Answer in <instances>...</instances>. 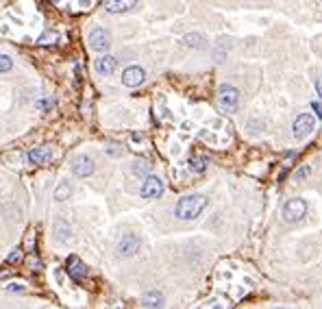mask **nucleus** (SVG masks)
Listing matches in <instances>:
<instances>
[{
  "label": "nucleus",
  "instance_id": "1",
  "mask_svg": "<svg viewBox=\"0 0 322 309\" xmlns=\"http://www.w3.org/2000/svg\"><path fill=\"white\" fill-rule=\"evenodd\" d=\"M209 205V198L205 194H189V196H183V198H179L177 207H174V216L179 218V220H196L200 214L205 211V207Z\"/></svg>",
  "mask_w": 322,
  "mask_h": 309
},
{
  "label": "nucleus",
  "instance_id": "2",
  "mask_svg": "<svg viewBox=\"0 0 322 309\" xmlns=\"http://www.w3.org/2000/svg\"><path fill=\"white\" fill-rule=\"evenodd\" d=\"M218 105L222 107L226 113H233L240 107V89L233 85H220L218 87Z\"/></svg>",
  "mask_w": 322,
  "mask_h": 309
},
{
  "label": "nucleus",
  "instance_id": "3",
  "mask_svg": "<svg viewBox=\"0 0 322 309\" xmlns=\"http://www.w3.org/2000/svg\"><path fill=\"white\" fill-rule=\"evenodd\" d=\"M281 214H283V220L285 222L296 225V222H300L307 216V202L303 198H290L283 205V211H281Z\"/></svg>",
  "mask_w": 322,
  "mask_h": 309
},
{
  "label": "nucleus",
  "instance_id": "4",
  "mask_svg": "<svg viewBox=\"0 0 322 309\" xmlns=\"http://www.w3.org/2000/svg\"><path fill=\"white\" fill-rule=\"evenodd\" d=\"M139 194H142V198H146V200L159 198V196L163 194V181H161L159 176H153V174L144 176V183L139 187Z\"/></svg>",
  "mask_w": 322,
  "mask_h": 309
},
{
  "label": "nucleus",
  "instance_id": "5",
  "mask_svg": "<svg viewBox=\"0 0 322 309\" xmlns=\"http://www.w3.org/2000/svg\"><path fill=\"white\" fill-rule=\"evenodd\" d=\"M316 129V120L311 113H300L298 118L294 120V126H292V133H294L296 140H303L307 135L311 133V131Z\"/></svg>",
  "mask_w": 322,
  "mask_h": 309
},
{
  "label": "nucleus",
  "instance_id": "6",
  "mask_svg": "<svg viewBox=\"0 0 322 309\" xmlns=\"http://www.w3.org/2000/svg\"><path fill=\"white\" fill-rule=\"evenodd\" d=\"M109 46H111V35H109L105 28H94L89 33V48L96 50V53H107Z\"/></svg>",
  "mask_w": 322,
  "mask_h": 309
},
{
  "label": "nucleus",
  "instance_id": "7",
  "mask_svg": "<svg viewBox=\"0 0 322 309\" xmlns=\"http://www.w3.org/2000/svg\"><path fill=\"white\" fill-rule=\"evenodd\" d=\"M94 170H96L94 159L92 157H87V155H79L77 159H74V164H72V172H74V176H79V179H87V176H92Z\"/></svg>",
  "mask_w": 322,
  "mask_h": 309
},
{
  "label": "nucleus",
  "instance_id": "8",
  "mask_svg": "<svg viewBox=\"0 0 322 309\" xmlns=\"http://www.w3.org/2000/svg\"><path fill=\"white\" fill-rule=\"evenodd\" d=\"M139 246H142L139 237L133 235V233H127V235L118 242V255L120 257H133V255H137Z\"/></svg>",
  "mask_w": 322,
  "mask_h": 309
},
{
  "label": "nucleus",
  "instance_id": "9",
  "mask_svg": "<svg viewBox=\"0 0 322 309\" xmlns=\"http://www.w3.org/2000/svg\"><path fill=\"white\" fill-rule=\"evenodd\" d=\"M146 81V70L139 68V65H129L122 72V85L127 87H139Z\"/></svg>",
  "mask_w": 322,
  "mask_h": 309
},
{
  "label": "nucleus",
  "instance_id": "10",
  "mask_svg": "<svg viewBox=\"0 0 322 309\" xmlns=\"http://www.w3.org/2000/svg\"><path fill=\"white\" fill-rule=\"evenodd\" d=\"M96 72L100 74V77H111V74L115 72V68H118V59L113 57V55H103V57L96 59Z\"/></svg>",
  "mask_w": 322,
  "mask_h": 309
},
{
  "label": "nucleus",
  "instance_id": "11",
  "mask_svg": "<svg viewBox=\"0 0 322 309\" xmlns=\"http://www.w3.org/2000/svg\"><path fill=\"white\" fill-rule=\"evenodd\" d=\"M65 270H68V275L74 279V281H80V279L87 277V268H85V263L79 259V257H68V261H65Z\"/></svg>",
  "mask_w": 322,
  "mask_h": 309
},
{
  "label": "nucleus",
  "instance_id": "12",
  "mask_svg": "<svg viewBox=\"0 0 322 309\" xmlns=\"http://www.w3.org/2000/svg\"><path fill=\"white\" fill-rule=\"evenodd\" d=\"M50 159H53V150L48 146H39V148H35L27 155V161L31 166H46Z\"/></svg>",
  "mask_w": 322,
  "mask_h": 309
},
{
  "label": "nucleus",
  "instance_id": "13",
  "mask_svg": "<svg viewBox=\"0 0 322 309\" xmlns=\"http://www.w3.org/2000/svg\"><path fill=\"white\" fill-rule=\"evenodd\" d=\"M135 2H137V0H107L105 9H107L109 13H127L135 7Z\"/></svg>",
  "mask_w": 322,
  "mask_h": 309
},
{
  "label": "nucleus",
  "instance_id": "14",
  "mask_svg": "<svg viewBox=\"0 0 322 309\" xmlns=\"http://www.w3.org/2000/svg\"><path fill=\"white\" fill-rule=\"evenodd\" d=\"M142 305L144 307H150V309H157V307H163L165 301H163V294L161 292H148L142 296Z\"/></svg>",
  "mask_w": 322,
  "mask_h": 309
},
{
  "label": "nucleus",
  "instance_id": "15",
  "mask_svg": "<svg viewBox=\"0 0 322 309\" xmlns=\"http://www.w3.org/2000/svg\"><path fill=\"white\" fill-rule=\"evenodd\" d=\"M183 46L188 48H205L207 46V37L200 33H188L183 35Z\"/></svg>",
  "mask_w": 322,
  "mask_h": 309
},
{
  "label": "nucleus",
  "instance_id": "16",
  "mask_svg": "<svg viewBox=\"0 0 322 309\" xmlns=\"http://www.w3.org/2000/svg\"><path fill=\"white\" fill-rule=\"evenodd\" d=\"M72 185H70V181H61V183H59L57 187H54V200L57 202H63V200H68L70 196H72Z\"/></svg>",
  "mask_w": 322,
  "mask_h": 309
},
{
  "label": "nucleus",
  "instance_id": "17",
  "mask_svg": "<svg viewBox=\"0 0 322 309\" xmlns=\"http://www.w3.org/2000/svg\"><path fill=\"white\" fill-rule=\"evenodd\" d=\"M70 225L65 220H57L54 222V237H57V242H61V244H65V242L70 240Z\"/></svg>",
  "mask_w": 322,
  "mask_h": 309
},
{
  "label": "nucleus",
  "instance_id": "18",
  "mask_svg": "<svg viewBox=\"0 0 322 309\" xmlns=\"http://www.w3.org/2000/svg\"><path fill=\"white\" fill-rule=\"evenodd\" d=\"M189 170L192 172H205L207 170V159H205V157H192V159H189Z\"/></svg>",
  "mask_w": 322,
  "mask_h": 309
},
{
  "label": "nucleus",
  "instance_id": "19",
  "mask_svg": "<svg viewBox=\"0 0 322 309\" xmlns=\"http://www.w3.org/2000/svg\"><path fill=\"white\" fill-rule=\"evenodd\" d=\"M148 172H150V164L148 161H135L133 164V174H137V176H148Z\"/></svg>",
  "mask_w": 322,
  "mask_h": 309
},
{
  "label": "nucleus",
  "instance_id": "20",
  "mask_svg": "<svg viewBox=\"0 0 322 309\" xmlns=\"http://www.w3.org/2000/svg\"><path fill=\"white\" fill-rule=\"evenodd\" d=\"M13 70V59L9 55H0V74L11 72Z\"/></svg>",
  "mask_w": 322,
  "mask_h": 309
},
{
  "label": "nucleus",
  "instance_id": "21",
  "mask_svg": "<svg viewBox=\"0 0 322 309\" xmlns=\"http://www.w3.org/2000/svg\"><path fill=\"white\" fill-rule=\"evenodd\" d=\"M57 39H59V35H57V33H46V35H42V37H39L37 42H39V44H54Z\"/></svg>",
  "mask_w": 322,
  "mask_h": 309
},
{
  "label": "nucleus",
  "instance_id": "22",
  "mask_svg": "<svg viewBox=\"0 0 322 309\" xmlns=\"http://www.w3.org/2000/svg\"><path fill=\"white\" fill-rule=\"evenodd\" d=\"M35 107H37L39 111H50L54 107V103L53 100H37V103H35Z\"/></svg>",
  "mask_w": 322,
  "mask_h": 309
},
{
  "label": "nucleus",
  "instance_id": "23",
  "mask_svg": "<svg viewBox=\"0 0 322 309\" xmlns=\"http://www.w3.org/2000/svg\"><path fill=\"white\" fill-rule=\"evenodd\" d=\"M20 259H22V251H20V248H16V251H13L11 255L7 257V261H9V263H16V261H20Z\"/></svg>",
  "mask_w": 322,
  "mask_h": 309
},
{
  "label": "nucleus",
  "instance_id": "24",
  "mask_svg": "<svg viewBox=\"0 0 322 309\" xmlns=\"http://www.w3.org/2000/svg\"><path fill=\"white\" fill-rule=\"evenodd\" d=\"M27 287L22 285V283H9L7 285V292H24Z\"/></svg>",
  "mask_w": 322,
  "mask_h": 309
},
{
  "label": "nucleus",
  "instance_id": "25",
  "mask_svg": "<svg viewBox=\"0 0 322 309\" xmlns=\"http://www.w3.org/2000/svg\"><path fill=\"white\" fill-rule=\"evenodd\" d=\"M309 172H311V170H309V168H307V166H303V168H300L298 172H296V176H294V179H296V181H300V179H305V176H309Z\"/></svg>",
  "mask_w": 322,
  "mask_h": 309
},
{
  "label": "nucleus",
  "instance_id": "26",
  "mask_svg": "<svg viewBox=\"0 0 322 309\" xmlns=\"http://www.w3.org/2000/svg\"><path fill=\"white\" fill-rule=\"evenodd\" d=\"M311 107H314L316 115H318V120H322V105H320V103H314V105H311Z\"/></svg>",
  "mask_w": 322,
  "mask_h": 309
},
{
  "label": "nucleus",
  "instance_id": "27",
  "mask_svg": "<svg viewBox=\"0 0 322 309\" xmlns=\"http://www.w3.org/2000/svg\"><path fill=\"white\" fill-rule=\"evenodd\" d=\"M107 153L111 155V157H118V155H122V150H120V148H115V146H109V148H107Z\"/></svg>",
  "mask_w": 322,
  "mask_h": 309
},
{
  "label": "nucleus",
  "instance_id": "28",
  "mask_svg": "<svg viewBox=\"0 0 322 309\" xmlns=\"http://www.w3.org/2000/svg\"><path fill=\"white\" fill-rule=\"evenodd\" d=\"M316 94H318V98H322V77L316 81Z\"/></svg>",
  "mask_w": 322,
  "mask_h": 309
}]
</instances>
